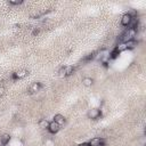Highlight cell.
I'll use <instances>...</instances> for the list:
<instances>
[{"instance_id":"6","label":"cell","mask_w":146,"mask_h":146,"mask_svg":"<svg viewBox=\"0 0 146 146\" xmlns=\"http://www.w3.org/2000/svg\"><path fill=\"white\" fill-rule=\"evenodd\" d=\"M41 87H42V84L40 83V82H34V83H32L31 86H30V88L27 89V92L29 94H35V92H38L40 89H41Z\"/></svg>"},{"instance_id":"10","label":"cell","mask_w":146,"mask_h":146,"mask_svg":"<svg viewBox=\"0 0 146 146\" xmlns=\"http://www.w3.org/2000/svg\"><path fill=\"white\" fill-rule=\"evenodd\" d=\"M54 121L57 122L59 125H63V124L65 123V117H64L62 114H56V115L54 116Z\"/></svg>"},{"instance_id":"7","label":"cell","mask_w":146,"mask_h":146,"mask_svg":"<svg viewBox=\"0 0 146 146\" xmlns=\"http://www.w3.org/2000/svg\"><path fill=\"white\" fill-rule=\"evenodd\" d=\"M131 21H132V17H131L128 13L123 14L122 17H121V24H122L123 26H129V25L131 24Z\"/></svg>"},{"instance_id":"18","label":"cell","mask_w":146,"mask_h":146,"mask_svg":"<svg viewBox=\"0 0 146 146\" xmlns=\"http://www.w3.org/2000/svg\"><path fill=\"white\" fill-rule=\"evenodd\" d=\"M39 32H40V31H39V29H34V30H33V32H32V34H33V35H38V34H39Z\"/></svg>"},{"instance_id":"4","label":"cell","mask_w":146,"mask_h":146,"mask_svg":"<svg viewBox=\"0 0 146 146\" xmlns=\"http://www.w3.org/2000/svg\"><path fill=\"white\" fill-rule=\"evenodd\" d=\"M100 115H102V113H100V110L99 108H91L88 112V117L91 119V120H97Z\"/></svg>"},{"instance_id":"20","label":"cell","mask_w":146,"mask_h":146,"mask_svg":"<svg viewBox=\"0 0 146 146\" xmlns=\"http://www.w3.org/2000/svg\"><path fill=\"white\" fill-rule=\"evenodd\" d=\"M103 146H106V145H103Z\"/></svg>"},{"instance_id":"14","label":"cell","mask_w":146,"mask_h":146,"mask_svg":"<svg viewBox=\"0 0 146 146\" xmlns=\"http://www.w3.org/2000/svg\"><path fill=\"white\" fill-rule=\"evenodd\" d=\"M119 54H120V50L117 49V47H115V48H114V50L111 52V56H110V57H111L112 59H114V58H116V57H117V55H119Z\"/></svg>"},{"instance_id":"17","label":"cell","mask_w":146,"mask_h":146,"mask_svg":"<svg viewBox=\"0 0 146 146\" xmlns=\"http://www.w3.org/2000/svg\"><path fill=\"white\" fill-rule=\"evenodd\" d=\"M5 92H6L5 87H3V86H0V97H2V96L5 95Z\"/></svg>"},{"instance_id":"8","label":"cell","mask_w":146,"mask_h":146,"mask_svg":"<svg viewBox=\"0 0 146 146\" xmlns=\"http://www.w3.org/2000/svg\"><path fill=\"white\" fill-rule=\"evenodd\" d=\"M89 145L90 146H103V145H105V143H104L103 138H92L89 141Z\"/></svg>"},{"instance_id":"15","label":"cell","mask_w":146,"mask_h":146,"mask_svg":"<svg viewBox=\"0 0 146 146\" xmlns=\"http://www.w3.org/2000/svg\"><path fill=\"white\" fill-rule=\"evenodd\" d=\"M95 58V52H91V54H88L86 57H83V62H89V60H91V59H94Z\"/></svg>"},{"instance_id":"1","label":"cell","mask_w":146,"mask_h":146,"mask_svg":"<svg viewBox=\"0 0 146 146\" xmlns=\"http://www.w3.org/2000/svg\"><path fill=\"white\" fill-rule=\"evenodd\" d=\"M137 35V30L136 29H130L128 27L121 35H120V42L121 43H125L130 40H133L135 36Z\"/></svg>"},{"instance_id":"12","label":"cell","mask_w":146,"mask_h":146,"mask_svg":"<svg viewBox=\"0 0 146 146\" xmlns=\"http://www.w3.org/2000/svg\"><path fill=\"white\" fill-rule=\"evenodd\" d=\"M92 83H94V80H92L91 78H89V76L82 79V84H83L84 87H91Z\"/></svg>"},{"instance_id":"2","label":"cell","mask_w":146,"mask_h":146,"mask_svg":"<svg viewBox=\"0 0 146 146\" xmlns=\"http://www.w3.org/2000/svg\"><path fill=\"white\" fill-rule=\"evenodd\" d=\"M74 72V67L72 65H68V66H62L59 70H58V76L60 78H65V76H70L72 75Z\"/></svg>"},{"instance_id":"9","label":"cell","mask_w":146,"mask_h":146,"mask_svg":"<svg viewBox=\"0 0 146 146\" xmlns=\"http://www.w3.org/2000/svg\"><path fill=\"white\" fill-rule=\"evenodd\" d=\"M9 141H10V136H9V135L5 133V135H2V136L0 137V143H1L2 146H7V145L9 144Z\"/></svg>"},{"instance_id":"3","label":"cell","mask_w":146,"mask_h":146,"mask_svg":"<svg viewBox=\"0 0 146 146\" xmlns=\"http://www.w3.org/2000/svg\"><path fill=\"white\" fill-rule=\"evenodd\" d=\"M27 74H29V71H26V70H19V71H17V72L13 73L11 79H13V80H21V79H24Z\"/></svg>"},{"instance_id":"16","label":"cell","mask_w":146,"mask_h":146,"mask_svg":"<svg viewBox=\"0 0 146 146\" xmlns=\"http://www.w3.org/2000/svg\"><path fill=\"white\" fill-rule=\"evenodd\" d=\"M8 3L9 5H11V6H18V5H22L23 3V0H10V1H8Z\"/></svg>"},{"instance_id":"13","label":"cell","mask_w":146,"mask_h":146,"mask_svg":"<svg viewBox=\"0 0 146 146\" xmlns=\"http://www.w3.org/2000/svg\"><path fill=\"white\" fill-rule=\"evenodd\" d=\"M39 127H40L41 129H48V127H49V121H48L47 119H41V120L39 121Z\"/></svg>"},{"instance_id":"5","label":"cell","mask_w":146,"mask_h":146,"mask_svg":"<svg viewBox=\"0 0 146 146\" xmlns=\"http://www.w3.org/2000/svg\"><path fill=\"white\" fill-rule=\"evenodd\" d=\"M60 127H62V125H59L57 122H55V121H51V122H49L48 131H49L50 133H57V132L60 130Z\"/></svg>"},{"instance_id":"19","label":"cell","mask_w":146,"mask_h":146,"mask_svg":"<svg viewBox=\"0 0 146 146\" xmlns=\"http://www.w3.org/2000/svg\"><path fill=\"white\" fill-rule=\"evenodd\" d=\"M78 146H90V145H89V143H81Z\"/></svg>"},{"instance_id":"11","label":"cell","mask_w":146,"mask_h":146,"mask_svg":"<svg viewBox=\"0 0 146 146\" xmlns=\"http://www.w3.org/2000/svg\"><path fill=\"white\" fill-rule=\"evenodd\" d=\"M137 41L133 39V40H130V41H128V42H125L124 43V48L125 49H133L136 46H137Z\"/></svg>"}]
</instances>
